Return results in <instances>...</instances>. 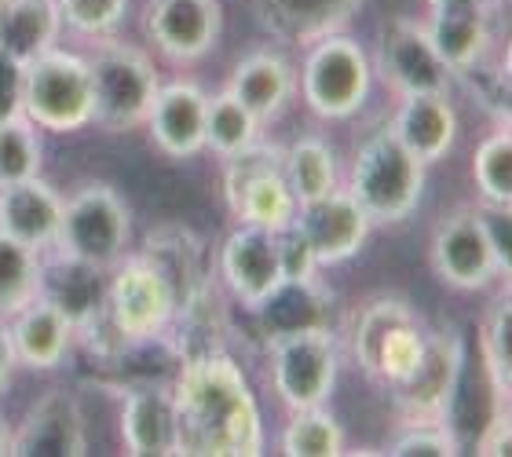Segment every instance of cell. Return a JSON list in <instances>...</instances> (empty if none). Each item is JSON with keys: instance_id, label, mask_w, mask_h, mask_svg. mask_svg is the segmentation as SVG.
<instances>
[{"instance_id": "cell-1", "label": "cell", "mask_w": 512, "mask_h": 457, "mask_svg": "<svg viewBox=\"0 0 512 457\" xmlns=\"http://www.w3.org/2000/svg\"><path fill=\"white\" fill-rule=\"evenodd\" d=\"M172 403L180 417V454L253 457L264 450L256 395L227 351L183 359Z\"/></svg>"}, {"instance_id": "cell-2", "label": "cell", "mask_w": 512, "mask_h": 457, "mask_svg": "<svg viewBox=\"0 0 512 457\" xmlns=\"http://www.w3.org/2000/svg\"><path fill=\"white\" fill-rule=\"evenodd\" d=\"M425 191V165L392 136V128H377L359 143L348 172V194L363 205L370 224H399L414 213Z\"/></svg>"}, {"instance_id": "cell-3", "label": "cell", "mask_w": 512, "mask_h": 457, "mask_svg": "<svg viewBox=\"0 0 512 457\" xmlns=\"http://www.w3.org/2000/svg\"><path fill=\"white\" fill-rule=\"evenodd\" d=\"M92 81V121L107 132H128L147 121V110L158 96V70L147 52L132 44L110 41L88 59Z\"/></svg>"}, {"instance_id": "cell-4", "label": "cell", "mask_w": 512, "mask_h": 457, "mask_svg": "<svg viewBox=\"0 0 512 457\" xmlns=\"http://www.w3.org/2000/svg\"><path fill=\"white\" fill-rule=\"evenodd\" d=\"M370 85H374V66L359 41L344 33L311 41V52L304 55V66H300V92L311 114L326 121L355 117L366 107Z\"/></svg>"}, {"instance_id": "cell-5", "label": "cell", "mask_w": 512, "mask_h": 457, "mask_svg": "<svg viewBox=\"0 0 512 457\" xmlns=\"http://www.w3.org/2000/svg\"><path fill=\"white\" fill-rule=\"evenodd\" d=\"M22 117L33 128H52V132H74L88 125L92 121L88 59L52 48L22 66Z\"/></svg>"}, {"instance_id": "cell-6", "label": "cell", "mask_w": 512, "mask_h": 457, "mask_svg": "<svg viewBox=\"0 0 512 457\" xmlns=\"http://www.w3.org/2000/svg\"><path fill=\"white\" fill-rule=\"evenodd\" d=\"M428 344V333L403 300H370L352 330L355 362L363 366L366 377H377L388 388L414 373Z\"/></svg>"}, {"instance_id": "cell-7", "label": "cell", "mask_w": 512, "mask_h": 457, "mask_svg": "<svg viewBox=\"0 0 512 457\" xmlns=\"http://www.w3.org/2000/svg\"><path fill=\"white\" fill-rule=\"evenodd\" d=\"M103 315L128 348L150 344L158 341L161 333H169V322L176 315V293L147 256H128L114 275H107V311Z\"/></svg>"}, {"instance_id": "cell-8", "label": "cell", "mask_w": 512, "mask_h": 457, "mask_svg": "<svg viewBox=\"0 0 512 457\" xmlns=\"http://www.w3.org/2000/svg\"><path fill=\"white\" fill-rule=\"evenodd\" d=\"M128 231H132V220L121 194L107 183H88L77 194L63 198L55 249L96 267H114L125 253Z\"/></svg>"}, {"instance_id": "cell-9", "label": "cell", "mask_w": 512, "mask_h": 457, "mask_svg": "<svg viewBox=\"0 0 512 457\" xmlns=\"http://www.w3.org/2000/svg\"><path fill=\"white\" fill-rule=\"evenodd\" d=\"M341 370V351L330 326L300 330L271 341V384L289 410L326 406Z\"/></svg>"}, {"instance_id": "cell-10", "label": "cell", "mask_w": 512, "mask_h": 457, "mask_svg": "<svg viewBox=\"0 0 512 457\" xmlns=\"http://www.w3.org/2000/svg\"><path fill=\"white\" fill-rule=\"evenodd\" d=\"M377 74L399 92V96H417V92H447L454 74L432 48V37L421 22L392 19L381 26L377 37Z\"/></svg>"}, {"instance_id": "cell-11", "label": "cell", "mask_w": 512, "mask_h": 457, "mask_svg": "<svg viewBox=\"0 0 512 457\" xmlns=\"http://www.w3.org/2000/svg\"><path fill=\"white\" fill-rule=\"evenodd\" d=\"M428 260L436 267V275L454 289H483L494 278H505L476 209H458L447 220H439Z\"/></svg>"}, {"instance_id": "cell-12", "label": "cell", "mask_w": 512, "mask_h": 457, "mask_svg": "<svg viewBox=\"0 0 512 457\" xmlns=\"http://www.w3.org/2000/svg\"><path fill=\"white\" fill-rule=\"evenodd\" d=\"M461 351L458 337L450 333H428L425 355L414 366L410 377L392 384L395 406L406 417V425H425V421H443L450 399L461 381Z\"/></svg>"}, {"instance_id": "cell-13", "label": "cell", "mask_w": 512, "mask_h": 457, "mask_svg": "<svg viewBox=\"0 0 512 457\" xmlns=\"http://www.w3.org/2000/svg\"><path fill=\"white\" fill-rule=\"evenodd\" d=\"M289 224L304 234V242L311 245V253L319 260V267L344 264L352 260L359 249L370 238V216L363 213V205L355 202L352 194L337 187L326 198H315V202L297 205V213Z\"/></svg>"}, {"instance_id": "cell-14", "label": "cell", "mask_w": 512, "mask_h": 457, "mask_svg": "<svg viewBox=\"0 0 512 457\" xmlns=\"http://www.w3.org/2000/svg\"><path fill=\"white\" fill-rule=\"evenodd\" d=\"M224 11L220 0H150L143 15V30L161 55L194 63L220 37Z\"/></svg>"}, {"instance_id": "cell-15", "label": "cell", "mask_w": 512, "mask_h": 457, "mask_svg": "<svg viewBox=\"0 0 512 457\" xmlns=\"http://www.w3.org/2000/svg\"><path fill=\"white\" fill-rule=\"evenodd\" d=\"M15 457H81L88 454L85 414L70 392H44L11 436Z\"/></svg>"}, {"instance_id": "cell-16", "label": "cell", "mask_w": 512, "mask_h": 457, "mask_svg": "<svg viewBox=\"0 0 512 457\" xmlns=\"http://www.w3.org/2000/svg\"><path fill=\"white\" fill-rule=\"evenodd\" d=\"M37 297L48 300L55 311H63L70 326L85 333L107 311V267H96L55 249L52 260L41 264Z\"/></svg>"}, {"instance_id": "cell-17", "label": "cell", "mask_w": 512, "mask_h": 457, "mask_svg": "<svg viewBox=\"0 0 512 457\" xmlns=\"http://www.w3.org/2000/svg\"><path fill=\"white\" fill-rule=\"evenodd\" d=\"M220 275H224L231 297L253 311L282 282L275 231L242 224L235 234H227L224 249H220Z\"/></svg>"}, {"instance_id": "cell-18", "label": "cell", "mask_w": 512, "mask_h": 457, "mask_svg": "<svg viewBox=\"0 0 512 457\" xmlns=\"http://www.w3.org/2000/svg\"><path fill=\"white\" fill-rule=\"evenodd\" d=\"M205 107H209V96L191 81L158 85V96L150 103L143 125H150V136L165 154L191 158L205 150Z\"/></svg>"}, {"instance_id": "cell-19", "label": "cell", "mask_w": 512, "mask_h": 457, "mask_svg": "<svg viewBox=\"0 0 512 457\" xmlns=\"http://www.w3.org/2000/svg\"><path fill=\"white\" fill-rule=\"evenodd\" d=\"M388 128L421 165H432L447 158L458 139V110L447 92H417V96H403Z\"/></svg>"}, {"instance_id": "cell-20", "label": "cell", "mask_w": 512, "mask_h": 457, "mask_svg": "<svg viewBox=\"0 0 512 457\" xmlns=\"http://www.w3.org/2000/svg\"><path fill=\"white\" fill-rule=\"evenodd\" d=\"M121 439L136 457H169L180 454V417L172 392L165 388H128L121 403Z\"/></svg>"}, {"instance_id": "cell-21", "label": "cell", "mask_w": 512, "mask_h": 457, "mask_svg": "<svg viewBox=\"0 0 512 457\" xmlns=\"http://www.w3.org/2000/svg\"><path fill=\"white\" fill-rule=\"evenodd\" d=\"M59 220H63V198L41 176L0 187V234L41 253L55 245Z\"/></svg>"}, {"instance_id": "cell-22", "label": "cell", "mask_w": 512, "mask_h": 457, "mask_svg": "<svg viewBox=\"0 0 512 457\" xmlns=\"http://www.w3.org/2000/svg\"><path fill=\"white\" fill-rule=\"evenodd\" d=\"M366 0H256V15L267 33L289 44H311L319 37L341 33L344 22Z\"/></svg>"}, {"instance_id": "cell-23", "label": "cell", "mask_w": 512, "mask_h": 457, "mask_svg": "<svg viewBox=\"0 0 512 457\" xmlns=\"http://www.w3.org/2000/svg\"><path fill=\"white\" fill-rule=\"evenodd\" d=\"M8 337L15 348V362L33 366V370H52L66 359V348L74 341V326L48 300L33 297L26 308L11 315Z\"/></svg>"}, {"instance_id": "cell-24", "label": "cell", "mask_w": 512, "mask_h": 457, "mask_svg": "<svg viewBox=\"0 0 512 457\" xmlns=\"http://www.w3.org/2000/svg\"><path fill=\"white\" fill-rule=\"evenodd\" d=\"M297 77L293 66L278 52H253L235 66V74L227 81V92L256 117V121H271L282 114L289 99H293Z\"/></svg>"}, {"instance_id": "cell-25", "label": "cell", "mask_w": 512, "mask_h": 457, "mask_svg": "<svg viewBox=\"0 0 512 457\" xmlns=\"http://www.w3.org/2000/svg\"><path fill=\"white\" fill-rule=\"evenodd\" d=\"M326 293L319 289L315 278H300V282H278L271 293H267L260 304L253 308L260 330H264L267 344L275 337H286V333L300 330H319L326 326Z\"/></svg>"}, {"instance_id": "cell-26", "label": "cell", "mask_w": 512, "mask_h": 457, "mask_svg": "<svg viewBox=\"0 0 512 457\" xmlns=\"http://www.w3.org/2000/svg\"><path fill=\"white\" fill-rule=\"evenodd\" d=\"M432 37V48L447 63L454 77L461 70L476 66L491 52V19L487 8H458V11H432V22L425 26Z\"/></svg>"}, {"instance_id": "cell-27", "label": "cell", "mask_w": 512, "mask_h": 457, "mask_svg": "<svg viewBox=\"0 0 512 457\" xmlns=\"http://www.w3.org/2000/svg\"><path fill=\"white\" fill-rule=\"evenodd\" d=\"M59 30L63 15L55 0H11L0 19V48L26 66L37 55L52 52L59 44Z\"/></svg>"}, {"instance_id": "cell-28", "label": "cell", "mask_w": 512, "mask_h": 457, "mask_svg": "<svg viewBox=\"0 0 512 457\" xmlns=\"http://www.w3.org/2000/svg\"><path fill=\"white\" fill-rule=\"evenodd\" d=\"M150 264L158 267L165 282L176 293V308L183 300L194 297L205 286V264H202V242L183 227H161L150 234L147 249H143Z\"/></svg>"}, {"instance_id": "cell-29", "label": "cell", "mask_w": 512, "mask_h": 457, "mask_svg": "<svg viewBox=\"0 0 512 457\" xmlns=\"http://www.w3.org/2000/svg\"><path fill=\"white\" fill-rule=\"evenodd\" d=\"M282 176H286V187L297 205L326 198V194H333L341 187L337 154H333L330 143L319 136L297 139V143L282 154Z\"/></svg>"}, {"instance_id": "cell-30", "label": "cell", "mask_w": 512, "mask_h": 457, "mask_svg": "<svg viewBox=\"0 0 512 457\" xmlns=\"http://www.w3.org/2000/svg\"><path fill=\"white\" fill-rule=\"evenodd\" d=\"M227 209H231L242 224L278 231V227H286L289 220H293L297 202H293V194H289L282 169H267V172H260V176H253V180L227 202Z\"/></svg>"}, {"instance_id": "cell-31", "label": "cell", "mask_w": 512, "mask_h": 457, "mask_svg": "<svg viewBox=\"0 0 512 457\" xmlns=\"http://www.w3.org/2000/svg\"><path fill=\"white\" fill-rule=\"evenodd\" d=\"M37 275H41L37 249L0 234V319H11L37 297Z\"/></svg>"}, {"instance_id": "cell-32", "label": "cell", "mask_w": 512, "mask_h": 457, "mask_svg": "<svg viewBox=\"0 0 512 457\" xmlns=\"http://www.w3.org/2000/svg\"><path fill=\"white\" fill-rule=\"evenodd\" d=\"M260 128H264V121H256L227 88L209 99V107H205V147L216 150L220 158L256 143Z\"/></svg>"}, {"instance_id": "cell-33", "label": "cell", "mask_w": 512, "mask_h": 457, "mask_svg": "<svg viewBox=\"0 0 512 457\" xmlns=\"http://www.w3.org/2000/svg\"><path fill=\"white\" fill-rule=\"evenodd\" d=\"M282 450L289 457H337L344 454V428L322 406L293 410L282 432Z\"/></svg>"}, {"instance_id": "cell-34", "label": "cell", "mask_w": 512, "mask_h": 457, "mask_svg": "<svg viewBox=\"0 0 512 457\" xmlns=\"http://www.w3.org/2000/svg\"><path fill=\"white\" fill-rule=\"evenodd\" d=\"M480 351H483V370H487V384H491V392H494V403L509 406V392H512V308H509V300H502V304L483 319Z\"/></svg>"}, {"instance_id": "cell-35", "label": "cell", "mask_w": 512, "mask_h": 457, "mask_svg": "<svg viewBox=\"0 0 512 457\" xmlns=\"http://www.w3.org/2000/svg\"><path fill=\"white\" fill-rule=\"evenodd\" d=\"M472 176L487 205H512V136L509 125L483 139L472 154Z\"/></svg>"}, {"instance_id": "cell-36", "label": "cell", "mask_w": 512, "mask_h": 457, "mask_svg": "<svg viewBox=\"0 0 512 457\" xmlns=\"http://www.w3.org/2000/svg\"><path fill=\"white\" fill-rule=\"evenodd\" d=\"M41 172V143L26 117L0 125V187L30 180Z\"/></svg>"}, {"instance_id": "cell-37", "label": "cell", "mask_w": 512, "mask_h": 457, "mask_svg": "<svg viewBox=\"0 0 512 457\" xmlns=\"http://www.w3.org/2000/svg\"><path fill=\"white\" fill-rule=\"evenodd\" d=\"M55 4L66 26L85 37H107L110 30H118L128 11V0H55Z\"/></svg>"}, {"instance_id": "cell-38", "label": "cell", "mask_w": 512, "mask_h": 457, "mask_svg": "<svg viewBox=\"0 0 512 457\" xmlns=\"http://www.w3.org/2000/svg\"><path fill=\"white\" fill-rule=\"evenodd\" d=\"M458 81H465L469 96L476 99L483 110L498 114V121L509 125V70H505V66H487V59H480L476 66L461 70Z\"/></svg>"}, {"instance_id": "cell-39", "label": "cell", "mask_w": 512, "mask_h": 457, "mask_svg": "<svg viewBox=\"0 0 512 457\" xmlns=\"http://www.w3.org/2000/svg\"><path fill=\"white\" fill-rule=\"evenodd\" d=\"M392 454L399 457H450L458 454V439L450 436L439 421L406 425V432L392 443Z\"/></svg>"}, {"instance_id": "cell-40", "label": "cell", "mask_w": 512, "mask_h": 457, "mask_svg": "<svg viewBox=\"0 0 512 457\" xmlns=\"http://www.w3.org/2000/svg\"><path fill=\"white\" fill-rule=\"evenodd\" d=\"M275 253H278V271L282 282H300V278H315L319 260L311 253V245L304 242V234L293 224L278 227L275 231Z\"/></svg>"}, {"instance_id": "cell-41", "label": "cell", "mask_w": 512, "mask_h": 457, "mask_svg": "<svg viewBox=\"0 0 512 457\" xmlns=\"http://www.w3.org/2000/svg\"><path fill=\"white\" fill-rule=\"evenodd\" d=\"M480 213V224L487 231V242H491L494 256H498V264L502 271L509 275L512 271V220H509V205H487L476 209Z\"/></svg>"}, {"instance_id": "cell-42", "label": "cell", "mask_w": 512, "mask_h": 457, "mask_svg": "<svg viewBox=\"0 0 512 457\" xmlns=\"http://www.w3.org/2000/svg\"><path fill=\"white\" fill-rule=\"evenodd\" d=\"M22 117V63L0 48V125Z\"/></svg>"}, {"instance_id": "cell-43", "label": "cell", "mask_w": 512, "mask_h": 457, "mask_svg": "<svg viewBox=\"0 0 512 457\" xmlns=\"http://www.w3.org/2000/svg\"><path fill=\"white\" fill-rule=\"evenodd\" d=\"M512 450V421H509V406H498L487 425H483L480 439H476V454L483 457H505Z\"/></svg>"}, {"instance_id": "cell-44", "label": "cell", "mask_w": 512, "mask_h": 457, "mask_svg": "<svg viewBox=\"0 0 512 457\" xmlns=\"http://www.w3.org/2000/svg\"><path fill=\"white\" fill-rule=\"evenodd\" d=\"M11 370H15V348H11L8 326H0V392H4Z\"/></svg>"}, {"instance_id": "cell-45", "label": "cell", "mask_w": 512, "mask_h": 457, "mask_svg": "<svg viewBox=\"0 0 512 457\" xmlns=\"http://www.w3.org/2000/svg\"><path fill=\"white\" fill-rule=\"evenodd\" d=\"M432 11H458V8H487V0H428Z\"/></svg>"}, {"instance_id": "cell-46", "label": "cell", "mask_w": 512, "mask_h": 457, "mask_svg": "<svg viewBox=\"0 0 512 457\" xmlns=\"http://www.w3.org/2000/svg\"><path fill=\"white\" fill-rule=\"evenodd\" d=\"M8 443H11V436H8V428L0 425V457L8 454Z\"/></svg>"}, {"instance_id": "cell-47", "label": "cell", "mask_w": 512, "mask_h": 457, "mask_svg": "<svg viewBox=\"0 0 512 457\" xmlns=\"http://www.w3.org/2000/svg\"><path fill=\"white\" fill-rule=\"evenodd\" d=\"M8 4H11V0H0V19H4V11H8Z\"/></svg>"}, {"instance_id": "cell-48", "label": "cell", "mask_w": 512, "mask_h": 457, "mask_svg": "<svg viewBox=\"0 0 512 457\" xmlns=\"http://www.w3.org/2000/svg\"><path fill=\"white\" fill-rule=\"evenodd\" d=\"M487 4H494V0H487Z\"/></svg>"}]
</instances>
